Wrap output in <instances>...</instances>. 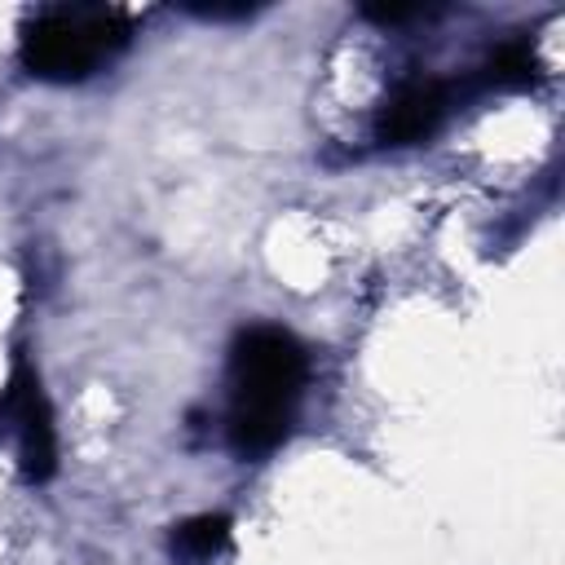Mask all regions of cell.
<instances>
[{"instance_id":"obj_1","label":"cell","mask_w":565,"mask_h":565,"mask_svg":"<svg viewBox=\"0 0 565 565\" xmlns=\"http://www.w3.org/2000/svg\"><path fill=\"white\" fill-rule=\"evenodd\" d=\"M309 380L305 344L282 327H247L230 344V446L243 459L274 455L296 424Z\"/></svg>"},{"instance_id":"obj_2","label":"cell","mask_w":565,"mask_h":565,"mask_svg":"<svg viewBox=\"0 0 565 565\" xmlns=\"http://www.w3.org/2000/svg\"><path fill=\"white\" fill-rule=\"evenodd\" d=\"M132 22L106 4H53L22 26V66L49 84H79L124 53Z\"/></svg>"},{"instance_id":"obj_3","label":"cell","mask_w":565,"mask_h":565,"mask_svg":"<svg viewBox=\"0 0 565 565\" xmlns=\"http://www.w3.org/2000/svg\"><path fill=\"white\" fill-rule=\"evenodd\" d=\"M0 441L13 450L26 481H49L57 472V428L40 375L18 362L0 388Z\"/></svg>"},{"instance_id":"obj_4","label":"cell","mask_w":565,"mask_h":565,"mask_svg":"<svg viewBox=\"0 0 565 565\" xmlns=\"http://www.w3.org/2000/svg\"><path fill=\"white\" fill-rule=\"evenodd\" d=\"M450 110V88L441 79H406L375 115V137L384 146H419L428 141Z\"/></svg>"},{"instance_id":"obj_5","label":"cell","mask_w":565,"mask_h":565,"mask_svg":"<svg viewBox=\"0 0 565 565\" xmlns=\"http://www.w3.org/2000/svg\"><path fill=\"white\" fill-rule=\"evenodd\" d=\"M230 547V516L221 512H199L172 525L168 534V556L172 565H212Z\"/></svg>"},{"instance_id":"obj_6","label":"cell","mask_w":565,"mask_h":565,"mask_svg":"<svg viewBox=\"0 0 565 565\" xmlns=\"http://www.w3.org/2000/svg\"><path fill=\"white\" fill-rule=\"evenodd\" d=\"M539 57H534V49L525 44V40H508V44H499L494 53H490V62H486V79L494 84V88H534L539 84Z\"/></svg>"},{"instance_id":"obj_7","label":"cell","mask_w":565,"mask_h":565,"mask_svg":"<svg viewBox=\"0 0 565 565\" xmlns=\"http://www.w3.org/2000/svg\"><path fill=\"white\" fill-rule=\"evenodd\" d=\"M433 9H424V4H366L362 9V18H371V22H380V26H402V22H415V18H428Z\"/></svg>"},{"instance_id":"obj_8","label":"cell","mask_w":565,"mask_h":565,"mask_svg":"<svg viewBox=\"0 0 565 565\" xmlns=\"http://www.w3.org/2000/svg\"><path fill=\"white\" fill-rule=\"evenodd\" d=\"M260 4H185V13L207 18V22H230V18H252Z\"/></svg>"}]
</instances>
